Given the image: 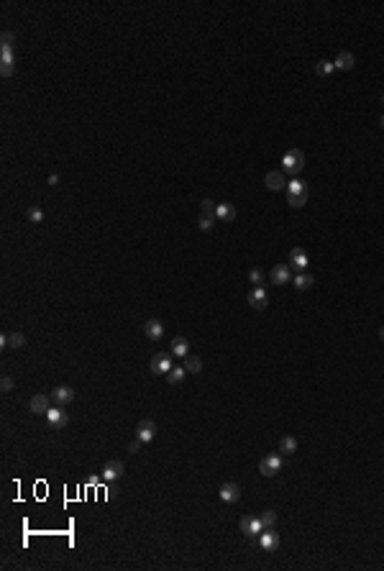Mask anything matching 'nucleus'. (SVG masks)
<instances>
[{
  "label": "nucleus",
  "instance_id": "nucleus-1",
  "mask_svg": "<svg viewBox=\"0 0 384 571\" xmlns=\"http://www.w3.org/2000/svg\"><path fill=\"white\" fill-rule=\"evenodd\" d=\"M307 202V185L300 180H292L287 185V205L290 208H302Z\"/></svg>",
  "mask_w": 384,
  "mask_h": 571
},
{
  "label": "nucleus",
  "instance_id": "nucleus-2",
  "mask_svg": "<svg viewBox=\"0 0 384 571\" xmlns=\"http://www.w3.org/2000/svg\"><path fill=\"white\" fill-rule=\"evenodd\" d=\"M305 167V154L300 149H290L282 159V172L287 174H300V169Z\"/></svg>",
  "mask_w": 384,
  "mask_h": 571
},
{
  "label": "nucleus",
  "instance_id": "nucleus-3",
  "mask_svg": "<svg viewBox=\"0 0 384 571\" xmlns=\"http://www.w3.org/2000/svg\"><path fill=\"white\" fill-rule=\"evenodd\" d=\"M172 354H154L151 356V364H149V372L154 374V377H159V374H169L172 372Z\"/></svg>",
  "mask_w": 384,
  "mask_h": 571
},
{
  "label": "nucleus",
  "instance_id": "nucleus-4",
  "mask_svg": "<svg viewBox=\"0 0 384 571\" xmlns=\"http://www.w3.org/2000/svg\"><path fill=\"white\" fill-rule=\"evenodd\" d=\"M259 471H261L264 476H274V474H279V471H282V456H279V454H269V456H264V459L259 461Z\"/></svg>",
  "mask_w": 384,
  "mask_h": 571
},
{
  "label": "nucleus",
  "instance_id": "nucleus-5",
  "mask_svg": "<svg viewBox=\"0 0 384 571\" xmlns=\"http://www.w3.org/2000/svg\"><path fill=\"white\" fill-rule=\"evenodd\" d=\"M238 528H241V533H244L246 538H259V533L264 530L261 517H244V520L238 522Z\"/></svg>",
  "mask_w": 384,
  "mask_h": 571
},
{
  "label": "nucleus",
  "instance_id": "nucleus-6",
  "mask_svg": "<svg viewBox=\"0 0 384 571\" xmlns=\"http://www.w3.org/2000/svg\"><path fill=\"white\" fill-rule=\"evenodd\" d=\"M220 500L223 502H228V505H233V502H238L241 500V487L236 484V481H225V484H220Z\"/></svg>",
  "mask_w": 384,
  "mask_h": 571
},
{
  "label": "nucleus",
  "instance_id": "nucleus-7",
  "mask_svg": "<svg viewBox=\"0 0 384 571\" xmlns=\"http://www.w3.org/2000/svg\"><path fill=\"white\" fill-rule=\"evenodd\" d=\"M46 420L52 428H64L69 423V415H67V410H62V405H52L46 413Z\"/></svg>",
  "mask_w": 384,
  "mask_h": 571
},
{
  "label": "nucleus",
  "instance_id": "nucleus-8",
  "mask_svg": "<svg viewBox=\"0 0 384 571\" xmlns=\"http://www.w3.org/2000/svg\"><path fill=\"white\" fill-rule=\"evenodd\" d=\"M154 435H157V423H154V420H141L138 428H136V438L141 443H151Z\"/></svg>",
  "mask_w": 384,
  "mask_h": 571
},
{
  "label": "nucleus",
  "instance_id": "nucleus-9",
  "mask_svg": "<svg viewBox=\"0 0 384 571\" xmlns=\"http://www.w3.org/2000/svg\"><path fill=\"white\" fill-rule=\"evenodd\" d=\"M72 400H74V389L69 384H59V387L52 389V402L54 405H69Z\"/></svg>",
  "mask_w": 384,
  "mask_h": 571
},
{
  "label": "nucleus",
  "instance_id": "nucleus-10",
  "mask_svg": "<svg viewBox=\"0 0 384 571\" xmlns=\"http://www.w3.org/2000/svg\"><path fill=\"white\" fill-rule=\"evenodd\" d=\"M123 469H126L123 461H108V464L103 466V474H100V476H103L105 481H118V479L123 476Z\"/></svg>",
  "mask_w": 384,
  "mask_h": 571
},
{
  "label": "nucleus",
  "instance_id": "nucleus-11",
  "mask_svg": "<svg viewBox=\"0 0 384 571\" xmlns=\"http://www.w3.org/2000/svg\"><path fill=\"white\" fill-rule=\"evenodd\" d=\"M52 407V394H33L31 397V413L36 415H46Z\"/></svg>",
  "mask_w": 384,
  "mask_h": 571
},
{
  "label": "nucleus",
  "instance_id": "nucleus-12",
  "mask_svg": "<svg viewBox=\"0 0 384 571\" xmlns=\"http://www.w3.org/2000/svg\"><path fill=\"white\" fill-rule=\"evenodd\" d=\"M264 185L272 190V192H282V190H287V182H284V174L277 169V172H269L266 177H264Z\"/></svg>",
  "mask_w": 384,
  "mask_h": 571
},
{
  "label": "nucleus",
  "instance_id": "nucleus-13",
  "mask_svg": "<svg viewBox=\"0 0 384 571\" xmlns=\"http://www.w3.org/2000/svg\"><path fill=\"white\" fill-rule=\"evenodd\" d=\"M259 546L264 551H274L279 546V536L274 533V528L272 530H261V533H259Z\"/></svg>",
  "mask_w": 384,
  "mask_h": 571
},
{
  "label": "nucleus",
  "instance_id": "nucleus-14",
  "mask_svg": "<svg viewBox=\"0 0 384 571\" xmlns=\"http://www.w3.org/2000/svg\"><path fill=\"white\" fill-rule=\"evenodd\" d=\"M143 333H146L151 341H159V338L164 336V325H162V320H157V318L146 320V323H143Z\"/></svg>",
  "mask_w": 384,
  "mask_h": 571
},
{
  "label": "nucleus",
  "instance_id": "nucleus-15",
  "mask_svg": "<svg viewBox=\"0 0 384 571\" xmlns=\"http://www.w3.org/2000/svg\"><path fill=\"white\" fill-rule=\"evenodd\" d=\"M249 305H251L254 310H264V308L269 305V297H266L264 287H254V290L249 292Z\"/></svg>",
  "mask_w": 384,
  "mask_h": 571
},
{
  "label": "nucleus",
  "instance_id": "nucleus-16",
  "mask_svg": "<svg viewBox=\"0 0 384 571\" xmlns=\"http://www.w3.org/2000/svg\"><path fill=\"white\" fill-rule=\"evenodd\" d=\"M233 218H236V208L230 205V202H218V205H215V221L230 223Z\"/></svg>",
  "mask_w": 384,
  "mask_h": 571
},
{
  "label": "nucleus",
  "instance_id": "nucleus-17",
  "mask_svg": "<svg viewBox=\"0 0 384 571\" xmlns=\"http://www.w3.org/2000/svg\"><path fill=\"white\" fill-rule=\"evenodd\" d=\"M307 267V254L302 249H292L290 251V269H297V272H305Z\"/></svg>",
  "mask_w": 384,
  "mask_h": 571
},
{
  "label": "nucleus",
  "instance_id": "nucleus-18",
  "mask_svg": "<svg viewBox=\"0 0 384 571\" xmlns=\"http://www.w3.org/2000/svg\"><path fill=\"white\" fill-rule=\"evenodd\" d=\"M172 354L174 356H182V359H187L189 356V341L184 338V336H177V338H172Z\"/></svg>",
  "mask_w": 384,
  "mask_h": 571
},
{
  "label": "nucleus",
  "instance_id": "nucleus-19",
  "mask_svg": "<svg viewBox=\"0 0 384 571\" xmlns=\"http://www.w3.org/2000/svg\"><path fill=\"white\" fill-rule=\"evenodd\" d=\"M335 69H354V64H356V57L351 54V52H341L338 57H335Z\"/></svg>",
  "mask_w": 384,
  "mask_h": 571
},
{
  "label": "nucleus",
  "instance_id": "nucleus-20",
  "mask_svg": "<svg viewBox=\"0 0 384 571\" xmlns=\"http://www.w3.org/2000/svg\"><path fill=\"white\" fill-rule=\"evenodd\" d=\"M290 277H292V274H290V267H282V264H279V267H274V269H272V274H269V279H272L274 284H287V282H290Z\"/></svg>",
  "mask_w": 384,
  "mask_h": 571
},
{
  "label": "nucleus",
  "instance_id": "nucleus-21",
  "mask_svg": "<svg viewBox=\"0 0 384 571\" xmlns=\"http://www.w3.org/2000/svg\"><path fill=\"white\" fill-rule=\"evenodd\" d=\"M187 374H189V372L184 369V364H182V366H172V372L167 374V382H169V384H182V382L187 379Z\"/></svg>",
  "mask_w": 384,
  "mask_h": 571
},
{
  "label": "nucleus",
  "instance_id": "nucleus-22",
  "mask_svg": "<svg viewBox=\"0 0 384 571\" xmlns=\"http://www.w3.org/2000/svg\"><path fill=\"white\" fill-rule=\"evenodd\" d=\"M279 451H282L284 456H292V454L297 451V438H295V435H284V438L279 441Z\"/></svg>",
  "mask_w": 384,
  "mask_h": 571
},
{
  "label": "nucleus",
  "instance_id": "nucleus-23",
  "mask_svg": "<svg viewBox=\"0 0 384 571\" xmlns=\"http://www.w3.org/2000/svg\"><path fill=\"white\" fill-rule=\"evenodd\" d=\"M184 369H187L189 374H200V372H203V361H200V356H192V354H189V356L184 359Z\"/></svg>",
  "mask_w": 384,
  "mask_h": 571
},
{
  "label": "nucleus",
  "instance_id": "nucleus-24",
  "mask_svg": "<svg viewBox=\"0 0 384 571\" xmlns=\"http://www.w3.org/2000/svg\"><path fill=\"white\" fill-rule=\"evenodd\" d=\"M313 282H315V279L307 274V272H300V274L295 277V287H297V290H310Z\"/></svg>",
  "mask_w": 384,
  "mask_h": 571
},
{
  "label": "nucleus",
  "instance_id": "nucleus-25",
  "mask_svg": "<svg viewBox=\"0 0 384 571\" xmlns=\"http://www.w3.org/2000/svg\"><path fill=\"white\" fill-rule=\"evenodd\" d=\"M23 346H26V336L23 333H18V331L8 333V348H23Z\"/></svg>",
  "mask_w": 384,
  "mask_h": 571
},
{
  "label": "nucleus",
  "instance_id": "nucleus-26",
  "mask_svg": "<svg viewBox=\"0 0 384 571\" xmlns=\"http://www.w3.org/2000/svg\"><path fill=\"white\" fill-rule=\"evenodd\" d=\"M261 525H264V530H272V528L277 525V512H274V510L261 512Z\"/></svg>",
  "mask_w": 384,
  "mask_h": 571
},
{
  "label": "nucleus",
  "instance_id": "nucleus-27",
  "mask_svg": "<svg viewBox=\"0 0 384 571\" xmlns=\"http://www.w3.org/2000/svg\"><path fill=\"white\" fill-rule=\"evenodd\" d=\"M315 72H318L320 77H330V74L335 72V64H333V62H325V59H323V62H318V64H315Z\"/></svg>",
  "mask_w": 384,
  "mask_h": 571
},
{
  "label": "nucleus",
  "instance_id": "nucleus-28",
  "mask_svg": "<svg viewBox=\"0 0 384 571\" xmlns=\"http://www.w3.org/2000/svg\"><path fill=\"white\" fill-rule=\"evenodd\" d=\"M26 218H28L31 223H41V221H44V210L33 205V208H28V210H26Z\"/></svg>",
  "mask_w": 384,
  "mask_h": 571
},
{
  "label": "nucleus",
  "instance_id": "nucleus-29",
  "mask_svg": "<svg viewBox=\"0 0 384 571\" xmlns=\"http://www.w3.org/2000/svg\"><path fill=\"white\" fill-rule=\"evenodd\" d=\"M213 226H215V218H213V215H200V218H198V228H200V231L208 233V231H213Z\"/></svg>",
  "mask_w": 384,
  "mask_h": 571
},
{
  "label": "nucleus",
  "instance_id": "nucleus-30",
  "mask_svg": "<svg viewBox=\"0 0 384 571\" xmlns=\"http://www.w3.org/2000/svg\"><path fill=\"white\" fill-rule=\"evenodd\" d=\"M249 279H251L254 287H261L266 277H264V272H261V269H251V272H249Z\"/></svg>",
  "mask_w": 384,
  "mask_h": 571
},
{
  "label": "nucleus",
  "instance_id": "nucleus-31",
  "mask_svg": "<svg viewBox=\"0 0 384 571\" xmlns=\"http://www.w3.org/2000/svg\"><path fill=\"white\" fill-rule=\"evenodd\" d=\"M215 205H218V202H213V200H208V197H205V200L200 202L203 215H213V218H215Z\"/></svg>",
  "mask_w": 384,
  "mask_h": 571
},
{
  "label": "nucleus",
  "instance_id": "nucleus-32",
  "mask_svg": "<svg viewBox=\"0 0 384 571\" xmlns=\"http://www.w3.org/2000/svg\"><path fill=\"white\" fill-rule=\"evenodd\" d=\"M13 387H16V382H13V377H8V374H6V377H3V379H0V389H3V392H6V394H8V392H13Z\"/></svg>",
  "mask_w": 384,
  "mask_h": 571
},
{
  "label": "nucleus",
  "instance_id": "nucleus-33",
  "mask_svg": "<svg viewBox=\"0 0 384 571\" xmlns=\"http://www.w3.org/2000/svg\"><path fill=\"white\" fill-rule=\"evenodd\" d=\"M141 446H143V443H141V441L136 438V441H133V443L128 446V454H138V451H141Z\"/></svg>",
  "mask_w": 384,
  "mask_h": 571
},
{
  "label": "nucleus",
  "instance_id": "nucleus-34",
  "mask_svg": "<svg viewBox=\"0 0 384 571\" xmlns=\"http://www.w3.org/2000/svg\"><path fill=\"white\" fill-rule=\"evenodd\" d=\"M13 38H16V36H13L11 31H3V44H13Z\"/></svg>",
  "mask_w": 384,
  "mask_h": 571
},
{
  "label": "nucleus",
  "instance_id": "nucleus-35",
  "mask_svg": "<svg viewBox=\"0 0 384 571\" xmlns=\"http://www.w3.org/2000/svg\"><path fill=\"white\" fill-rule=\"evenodd\" d=\"M49 185L57 187V185H59V174H49Z\"/></svg>",
  "mask_w": 384,
  "mask_h": 571
},
{
  "label": "nucleus",
  "instance_id": "nucleus-36",
  "mask_svg": "<svg viewBox=\"0 0 384 571\" xmlns=\"http://www.w3.org/2000/svg\"><path fill=\"white\" fill-rule=\"evenodd\" d=\"M379 338L384 341V325H381V328H379Z\"/></svg>",
  "mask_w": 384,
  "mask_h": 571
},
{
  "label": "nucleus",
  "instance_id": "nucleus-37",
  "mask_svg": "<svg viewBox=\"0 0 384 571\" xmlns=\"http://www.w3.org/2000/svg\"><path fill=\"white\" fill-rule=\"evenodd\" d=\"M379 126L384 128V113H381V118H379Z\"/></svg>",
  "mask_w": 384,
  "mask_h": 571
},
{
  "label": "nucleus",
  "instance_id": "nucleus-38",
  "mask_svg": "<svg viewBox=\"0 0 384 571\" xmlns=\"http://www.w3.org/2000/svg\"><path fill=\"white\" fill-rule=\"evenodd\" d=\"M381 103H384V93H381Z\"/></svg>",
  "mask_w": 384,
  "mask_h": 571
}]
</instances>
